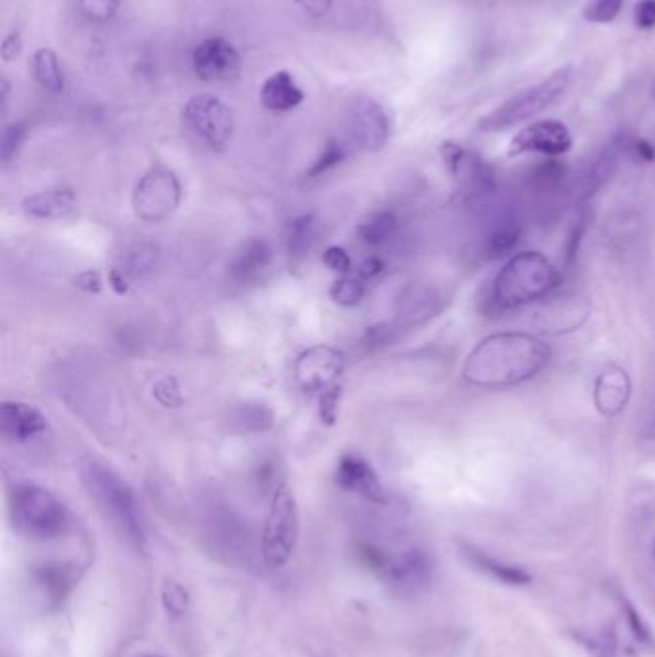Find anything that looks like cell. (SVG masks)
<instances>
[{
	"mask_svg": "<svg viewBox=\"0 0 655 657\" xmlns=\"http://www.w3.org/2000/svg\"><path fill=\"white\" fill-rule=\"evenodd\" d=\"M348 131L362 150H381L387 145L390 122L385 108L371 97L354 100L348 112Z\"/></svg>",
	"mask_w": 655,
	"mask_h": 657,
	"instance_id": "14",
	"label": "cell"
},
{
	"mask_svg": "<svg viewBox=\"0 0 655 657\" xmlns=\"http://www.w3.org/2000/svg\"><path fill=\"white\" fill-rule=\"evenodd\" d=\"M621 604H623V615L627 619V625H629L631 633L634 634V638L644 646H654V634L650 631L648 623L644 621V617L636 611V608L632 606L629 600H623Z\"/></svg>",
	"mask_w": 655,
	"mask_h": 657,
	"instance_id": "35",
	"label": "cell"
},
{
	"mask_svg": "<svg viewBox=\"0 0 655 657\" xmlns=\"http://www.w3.org/2000/svg\"><path fill=\"white\" fill-rule=\"evenodd\" d=\"M2 435L12 442H29L47 433L49 423L35 406L24 402H4L0 410Z\"/></svg>",
	"mask_w": 655,
	"mask_h": 657,
	"instance_id": "17",
	"label": "cell"
},
{
	"mask_svg": "<svg viewBox=\"0 0 655 657\" xmlns=\"http://www.w3.org/2000/svg\"><path fill=\"white\" fill-rule=\"evenodd\" d=\"M20 52H22V35L18 31H12L2 43V58H4V62H10Z\"/></svg>",
	"mask_w": 655,
	"mask_h": 657,
	"instance_id": "43",
	"label": "cell"
},
{
	"mask_svg": "<svg viewBox=\"0 0 655 657\" xmlns=\"http://www.w3.org/2000/svg\"><path fill=\"white\" fill-rule=\"evenodd\" d=\"M77 204L72 189H49L27 196L22 202L25 214L37 219H62L70 216Z\"/></svg>",
	"mask_w": 655,
	"mask_h": 657,
	"instance_id": "21",
	"label": "cell"
},
{
	"mask_svg": "<svg viewBox=\"0 0 655 657\" xmlns=\"http://www.w3.org/2000/svg\"><path fill=\"white\" fill-rule=\"evenodd\" d=\"M559 273L554 264L536 250L519 252L498 271L492 298L502 310H519L540 302L558 289Z\"/></svg>",
	"mask_w": 655,
	"mask_h": 657,
	"instance_id": "3",
	"label": "cell"
},
{
	"mask_svg": "<svg viewBox=\"0 0 655 657\" xmlns=\"http://www.w3.org/2000/svg\"><path fill=\"white\" fill-rule=\"evenodd\" d=\"M460 552L467 563H471L475 569L486 573L488 577H492L498 583L508 584V586H527L533 581L531 573L525 567L490 558L488 554L477 550L471 544H460Z\"/></svg>",
	"mask_w": 655,
	"mask_h": 657,
	"instance_id": "18",
	"label": "cell"
},
{
	"mask_svg": "<svg viewBox=\"0 0 655 657\" xmlns=\"http://www.w3.org/2000/svg\"><path fill=\"white\" fill-rule=\"evenodd\" d=\"M10 513L16 529L33 540H54L66 535L72 515L66 504L47 488L22 483L10 494Z\"/></svg>",
	"mask_w": 655,
	"mask_h": 657,
	"instance_id": "4",
	"label": "cell"
},
{
	"mask_svg": "<svg viewBox=\"0 0 655 657\" xmlns=\"http://www.w3.org/2000/svg\"><path fill=\"white\" fill-rule=\"evenodd\" d=\"M275 414L264 402H244L233 410V423L243 431L264 433L273 427Z\"/></svg>",
	"mask_w": 655,
	"mask_h": 657,
	"instance_id": "27",
	"label": "cell"
},
{
	"mask_svg": "<svg viewBox=\"0 0 655 657\" xmlns=\"http://www.w3.org/2000/svg\"><path fill=\"white\" fill-rule=\"evenodd\" d=\"M344 156H346L344 145L339 143V141H329L325 145V148H323V152L319 154V158L314 162V166L308 171V177L314 179V177H319V175H325L327 171L337 168L340 162L344 160Z\"/></svg>",
	"mask_w": 655,
	"mask_h": 657,
	"instance_id": "33",
	"label": "cell"
},
{
	"mask_svg": "<svg viewBox=\"0 0 655 657\" xmlns=\"http://www.w3.org/2000/svg\"><path fill=\"white\" fill-rule=\"evenodd\" d=\"M344 354L327 344H317L304 350L294 362V379L298 387L319 400L339 389L344 375Z\"/></svg>",
	"mask_w": 655,
	"mask_h": 657,
	"instance_id": "8",
	"label": "cell"
},
{
	"mask_svg": "<svg viewBox=\"0 0 655 657\" xmlns=\"http://www.w3.org/2000/svg\"><path fill=\"white\" fill-rule=\"evenodd\" d=\"M120 0H77L81 14L93 22H108L118 12Z\"/></svg>",
	"mask_w": 655,
	"mask_h": 657,
	"instance_id": "34",
	"label": "cell"
},
{
	"mask_svg": "<svg viewBox=\"0 0 655 657\" xmlns=\"http://www.w3.org/2000/svg\"><path fill=\"white\" fill-rule=\"evenodd\" d=\"M398 231V218L392 212H375L369 218L364 219L358 227V237L367 246H383Z\"/></svg>",
	"mask_w": 655,
	"mask_h": 657,
	"instance_id": "25",
	"label": "cell"
},
{
	"mask_svg": "<svg viewBox=\"0 0 655 657\" xmlns=\"http://www.w3.org/2000/svg\"><path fill=\"white\" fill-rule=\"evenodd\" d=\"M185 125L216 152H223L235 135L233 110L214 95H196L183 108Z\"/></svg>",
	"mask_w": 655,
	"mask_h": 657,
	"instance_id": "7",
	"label": "cell"
},
{
	"mask_svg": "<svg viewBox=\"0 0 655 657\" xmlns=\"http://www.w3.org/2000/svg\"><path fill=\"white\" fill-rule=\"evenodd\" d=\"M141 657H164V656H156V654H146V656H141Z\"/></svg>",
	"mask_w": 655,
	"mask_h": 657,
	"instance_id": "46",
	"label": "cell"
},
{
	"mask_svg": "<svg viewBox=\"0 0 655 657\" xmlns=\"http://www.w3.org/2000/svg\"><path fill=\"white\" fill-rule=\"evenodd\" d=\"M300 535V521L296 500L289 487L281 485L275 488L266 527L262 536V556L269 567H283L291 560Z\"/></svg>",
	"mask_w": 655,
	"mask_h": 657,
	"instance_id": "6",
	"label": "cell"
},
{
	"mask_svg": "<svg viewBox=\"0 0 655 657\" xmlns=\"http://www.w3.org/2000/svg\"><path fill=\"white\" fill-rule=\"evenodd\" d=\"M634 24L642 31L655 27V0H638L634 8Z\"/></svg>",
	"mask_w": 655,
	"mask_h": 657,
	"instance_id": "40",
	"label": "cell"
},
{
	"mask_svg": "<svg viewBox=\"0 0 655 657\" xmlns=\"http://www.w3.org/2000/svg\"><path fill=\"white\" fill-rule=\"evenodd\" d=\"M181 202V183L173 171L154 166L139 179L133 193L135 214L148 223L170 218Z\"/></svg>",
	"mask_w": 655,
	"mask_h": 657,
	"instance_id": "9",
	"label": "cell"
},
{
	"mask_svg": "<svg viewBox=\"0 0 655 657\" xmlns=\"http://www.w3.org/2000/svg\"><path fill=\"white\" fill-rule=\"evenodd\" d=\"M573 79H575V70L571 66L559 68L552 75H548L544 81L525 89L523 93L511 97L504 104H500L496 110H492L479 123L481 131H486V133L506 131L519 123L533 120L534 116L548 110L558 98L565 95V91L571 87Z\"/></svg>",
	"mask_w": 655,
	"mask_h": 657,
	"instance_id": "5",
	"label": "cell"
},
{
	"mask_svg": "<svg viewBox=\"0 0 655 657\" xmlns=\"http://www.w3.org/2000/svg\"><path fill=\"white\" fill-rule=\"evenodd\" d=\"M331 298L340 306H354L358 304L365 294L364 279L360 277H340L331 285Z\"/></svg>",
	"mask_w": 655,
	"mask_h": 657,
	"instance_id": "31",
	"label": "cell"
},
{
	"mask_svg": "<svg viewBox=\"0 0 655 657\" xmlns=\"http://www.w3.org/2000/svg\"><path fill=\"white\" fill-rule=\"evenodd\" d=\"M156 260H158V248L156 246L137 244L125 256V266H123L120 273L123 277H141V275H145L156 266Z\"/></svg>",
	"mask_w": 655,
	"mask_h": 657,
	"instance_id": "28",
	"label": "cell"
},
{
	"mask_svg": "<svg viewBox=\"0 0 655 657\" xmlns=\"http://www.w3.org/2000/svg\"><path fill=\"white\" fill-rule=\"evenodd\" d=\"M627 152L640 162H654L655 160L654 145L646 139H634L631 143H627Z\"/></svg>",
	"mask_w": 655,
	"mask_h": 657,
	"instance_id": "41",
	"label": "cell"
},
{
	"mask_svg": "<svg viewBox=\"0 0 655 657\" xmlns=\"http://www.w3.org/2000/svg\"><path fill=\"white\" fill-rule=\"evenodd\" d=\"M87 277H89V281L87 283H79V287H83L85 291L89 292H98L100 291V277H98L97 273H87Z\"/></svg>",
	"mask_w": 655,
	"mask_h": 657,
	"instance_id": "45",
	"label": "cell"
},
{
	"mask_svg": "<svg viewBox=\"0 0 655 657\" xmlns=\"http://www.w3.org/2000/svg\"><path fill=\"white\" fill-rule=\"evenodd\" d=\"M323 264L333 271H339V273H348L352 269V260L348 256V252L340 246H329L325 252H323Z\"/></svg>",
	"mask_w": 655,
	"mask_h": 657,
	"instance_id": "39",
	"label": "cell"
},
{
	"mask_svg": "<svg viewBox=\"0 0 655 657\" xmlns=\"http://www.w3.org/2000/svg\"><path fill=\"white\" fill-rule=\"evenodd\" d=\"M25 139V125L24 123H14V125H8L2 133V160L4 162H10L20 146L24 143Z\"/></svg>",
	"mask_w": 655,
	"mask_h": 657,
	"instance_id": "36",
	"label": "cell"
},
{
	"mask_svg": "<svg viewBox=\"0 0 655 657\" xmlns=\"http://www.w3.org/2000/svg\"><path fill=\"white\" fill-rule=\"evenodd\" d=\"M654 556H655V540H654Z\"/></svg>",
	"mask_w": 655,
	"mask_h": 657,
	"instance_id": "47",
	"label": "cell"
},
{
	"mask_svg": "<svg viewBox=\"0 0 655 657\" xmlns=\"http://www.w3.org/2000/svg\"><path fill=\"white\" fill-rule=\"evenodd\" d=\"M304 100V93L298 87L292 73H271L260 87V102L271 112H289Z\"/></svg>",
	"mask_w": 655,
	"mask_h": 657,
	"instance_id": "20",
	"label": "cell"
},
{
	"mask_svg": "<svg viewBox=\"0 0 655 657\" xmlns=\"http://www.w3.org/2000/svg\"><path fill=\"white\" fill-rule=\"evenodd\" d=\"M162 606L171 619H181L189 609V592L173 579L162 584Z\"/></svg>",
	"mask_w": 655,
	"mask_h": 657,
	"instance_id": "30",
	"label": "cell"
},
{
	"mask_svg": "<svg viewBox=\"0 0 655 657\" xmlns=\"http://www.w3.org/2000/svg\"><path fill=\"white\" fill-rule=\"evenodd\" d=\"M29 70L33 79L50 93L64 91V73L60 68V60L52 49L35 50L29 62Z\"/></svg>",
	"mask_w": 655,
	"mask_h": 657,
	"instance_id": "23",
	"label": "cell"
},
{
	"mask_svg": "<svg viewBox=\"0 0 655 657\" xmlns=\"http://www.w3.org/2000/svg\"><path fill=\"white\" fill-rule=\"evenodd\" d=\"M314 239H316V231H314L312 216L292 219L287 227V246L291 254H304L306 250L312 248Z\"/></svg>",
	"mask_w": 655,
	"mask_h": 657,
	"instance_id": "29",
	"label": "cell"
},
{
	"mask_svg": "<svg viewBox=\"0 0 655 657\" xmlns=\"http://www.w3.org/2000/svg\"><path fill=\"white\" fill-rule=\"evenodd\" d=\"M523 237V227L515 218L498 219V223L492 225L488 237H486V254L490 258H498L506 252L513 250Z\"/></svg>",
	"mask_w": 655,
	"mask_h": 657,
	"instance_id": "24",
	"label": "cell"
},
{
	"mask_svg": "<svg viewBox=\"0 0 655 657\" xmlns=\"http://www.w3.org/2000/svg\"><path fill=\"white\" fill-rule=\"evenodd\" d=\"M627 150V143L621 139L611 141L609 145L596 156V160L590 164L588 171L584 173L583 183H581V196L583 198H590L596 195L607 181L611 179V175L617 170L621 156Z\"/></svg>",
	"mask_w": 655,
	"mask_h": 657,
	"instance_id": "22",
	"label": "cell"
},
{
	"mask_svg": "<svg viewBox=\"0 0 655 657\" xmlns=\"http://www.w3.org/2000/svg\"><path fill=\"white\" fill-rule=\"evenodd\" d=\"M337 483L373 504H385L387 492L371 463L358 454H344L337 465Z\"/></svg>",
	"mask_w": 655,
	"mask_h": 657,
	"instance_id": "16",
	"label": "cell"
},
{
	"mask_svg": "<svg viewBox=\"0 0 655 657\" xmlns=\"http://www.w3.org/2000/svg\"><path fill=\"white\" fill-rule=\"evenodd\" d=\"M440 156L450 175L456 179L460 193L465 198L483 196L494 185L492 171L485 162L477 154H473L471 150L463 148L458 143L452 141L442 143Z\"/></svg>",
	"mask_w": 655,
	"mask_h": 657,
	"instance_id": "11",
	"label": "cell"
},
{
	"mask_svg": "<svg viewBox=\"0 0 655 657\" xmlns=\"http://www.w3.org/2000/svg\"><path fill=\"white\" fill-rule=\"evenodd\" d=\"M294 4L310 16H323L329 12L333 0H294Z\"/></svg>",
	"mask_w": 655,
	"mask_h": 657,
	"instance_id": "44",
	"label": "cell"
},
{
	"mask_svg": "<svg viewBox=\"0 0 655 657\" xmlns=\"http://www.w3.org/2000/svg\"><path fill=\"white\" fill-rule=\"evenodd\" d=\"M632 394V381L621 365L609 364L600 371L594 381V406L598 414L607 419L623 414L629 406Z\"/></svg>",
	"mask_w": 655,
	"mask_h": 657,
	"instance_id": "15",
	"label": "cell"
},
{
	"mask_svg": "<svg viewBox=\"0 0 655 657\" xmlns=\"http://www.w3.org/2000/svg\"><path fill=\"white\" fill-rule=\"evenodd\" d=\"M273 264V248L264 239H252L244 244L231 262V277L237 283H254L264 277Z\"/></svg>",
	"mask_w": 655,
	"mask_h": 657,
	"instance_id": "19",
	"label": "cell"
},
{
	"mask_svg": "<svg viewBox=\"0 0 655 657\" xmlns=\"http://www.w3.org/2000/svg\"><path fill=\"white\" fill-rule=\"evenodd\" d=\"M552 350L527 331H500L479 342L463 364V379L481 389H506L534 379Z\"/></svg>",
	"mask_w": 655,
	"mask_h": 657,
	"instance_id": "1",
	"label": "cell"
},
{
	"mask_svg": "<svg viewBox=\"0 0 655 657\" xmlns=\"http://www.w3.org/2000/svg\"><path fill=\"white\" fill-rule=\"evenodd\" d=\"M83 483L97 502L98 508L114 523L135 548H145V515L135 490L127 485L110 465L100 460H87L81 469Z\"/></svg>",
	"mask_w": 655,
	"mask_h": 657,
	"instance_id": "2",
	"label": "cell"
},
{
	"mask_svg": "<svg viewBox=\"0 0 655 657\" xmlns=\"http://www.w3.org/2000/svg\"><path fill=\"white\" fill-rule=\"evenodd\" d=\"M392 337H394V329L390 325L377 323L373 327H367L362 344L367 350H379V348L387 346L392 341Z\"/></svg>",
	"mask_w": 655,
	"mask_h": 657,
	"instance_id": "37",
	"label": "cell"
},
{
	"mask_svg": "<svg viewBox=\"0 0 655 657\" xmlns=\"http://www.w3.org/2000/svg\"><path fill=\"white\" fill-rule=\"evenodd\" d=\"M571 146H573V137L565 123L558 122V120H540V122L523 127L511 139L508 154L513 158V156L536 152V154L556 158V156H563L565 152H569Z\"/></svg>",
	"mask_w": 655,
	"mask_h": 657,
	"instance_id": "12",
	"label": "cell"
},
{
	"mask_svg": "<svg viewBox=\"0 0 655 657\" xmlns=\"http://www.w3.org/2000/svg\"><path fill=\"white\" fill-rule=\"evenodd\" d=\"M193 70L200 81L229 83L241 72V54L233 43L210 37L193 50Z\"/></svg>",
	"mask_w": 655,
	"mask_h": 657,
	"instance_id": "13",
	"label": "cell"
},
{
	"mask_svg": "<svg viewBox=\"0 0 655 657\" xmlns=\"http://www.w3.org/2000/svg\"><path fill=\"white\" fill-rule=\"evenodd\" d=\"M383 269H385V264L379 258L369 256V258H365L364 262L358 266V277L364 279V281H371L377 275H381Z\"/></svg>",
	"mask_w": 655,
	"mask_h": 657,
	"instance_id": "42",
	"label": "cell"
},
{
	"mask_svg": "<svg viewBox=\"0 0 655 657\" xmlns=\"http://www.w3.org/2000/svg\"><path fill=\"white\" fill-rule=\"evenodd\" d=\"M625 0H592L584 8L583 16L590 24H611L623 10Z\"/></svg>",
	"mask_w": 655,
	"mask_h": 657,
	"instance_id": "32",
	"label": "cell"
},
{
	"mask_svg": "<svg viewBox=\"0 0 655 657\" xmlns=\"http://www.w3.org/2000/svg\"><path fill=\"white\" fill-rule=\"evenodd\" d=\"M154 396L158 398V402H162L164 406H168V408H175V406H179L181 402H183V398H181V392H179V385H177V381L175 379H171V377H168V379H162L156 387H154Z\"/></svg>",
	"mask_w": 655,
	"mask_h": 657,
	"instance_id": "38",
	"label": "cell"
},
{
	"mask_svg": "<svg viewBox=\"0 0 655 657\" xmlns=\"http://www.w3.org/2000/svg\"><path fill=\"white\" fill-rule=\"evenodd\" d=\"M35 583L39 584V588L43 590V594L49 596V600H60L68 594V590L72 588L73 571L68 565L62 563H47L43 565L37 573H35Z\"/></svg>",
	"mask_w": 655,
	"mask_h": 657,
	"instance_id": "26",
	"label": "cell"
},
{
	"mask_svg": "<svg viewBox=\"0 0 655 657\" xmlns=\"http://www.w3.org/2000/svg\"><path fill=\"white\" fill-rule=\"evenodd\" d=\"M536 304L538 306L531 316V325L540 333L548 335L571 333L579 329L590 316L588 300L573 292H565L561 296L550 294Z\"/></svg>",
	"mask_w": 655,
	"mask_h": 657,
	"instance_id": "10",
	"label": "cell"
}]
</instances>
